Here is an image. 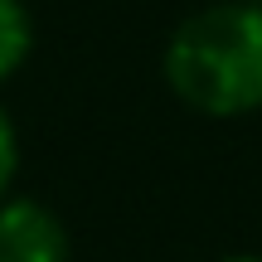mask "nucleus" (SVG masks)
I'll return each mask as SVG.
<instances>
[{
    "instance_id": "f257e3e1",
    "label": "nucleus",
    "mask_w": 262,
    "mask_h": 262,
    "mask_svg": "<svg viewBox=\"0 0 262 262\" xmlns=\"http://www.w3.org/2000/svg\"><path fill=\"white\" fill-rule=\"evenodd\" d=\"M165 83L204 117H248L262 107V5L219 0L180 19L165 44Z\"/></svg>"
},
{
    "instance_id": "7ed1b4c3",
    "label": "nucleus",
    "mask_w": 262,
    "mask_h": 262,
    "mask_svg": "<svg viewBox=\"0 0 262 262\" xmlns=\"http://www.w3.org/2000/svg\"><path fill=\"white\" fill-rule=\"evenodd\" d=\"M29 49H34V25L25 0H0V83L25 68Z\"/></svg>"
},
{
    "instance_id": "f03ea898",
    "label": "nucleus",
    "mask_w": 262,
    "mask_h": 262,
    "mask_svg": "<svg viewBox=\"0 0 262 262\" xmlns=\"http://www.w3.org/2000/svg\"><path fill=\"white\" fill-rule=\"evenodd\" d=\"M0 262H68V228L39 199H0Z\"/></svg>"
},
{
    "instance_id": "423d86ee",
    "label": "nucleus",
    "mask_w": 262,
    "mask_h": 262,
    "mask_svg": "<svg viewBox=\"0 0 262 262\" xmlns=\"http://www.w3.org/2000/svg\"><path fill=\"white\" fill-rule=\"evenodd\" d=\"M257 5H262V0H257Z\"/></svg>"
},
{
    "instance_id": "20e7f679",
    "label": "nucleus",
    "mask_w": 262,
    "mask_h": 262,
    "mask_svg": "<svg viewBox=\"0 0 262 262\" xmlns=\"http://www.w3.org/2000/svg\"><path fill=\"white\" fill-rule=\"evenodd\" d=\"M15 170H19V141H15V122H10L5 107H0V199L10 194Z\"/></svg>"
},
{
    "instance_id": "39448f33",
    "label": "nucleus",
    "mask_w": 262,
    "mask_h": 262,
    "mask_svg": "<svg viewBox=\"0 0 262 262\" xmlns=\"http://www.w3.org/2000/svg\"><path fill=\"white\" fill-rule=\"evenodd\" d=\"M224 262H262V257H253V253H238V257H224Z\"/></svg>"
}]
</instances>
